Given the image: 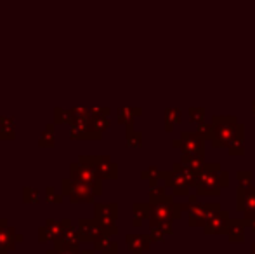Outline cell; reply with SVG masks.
I'll return each mask as SVG.
<instances>
[{"instance_id": "6da1fadb", "label": "cell", "mask_w": 255, "mask_h": 254, "mask_svg": "<svg viewBox=\"0 0 255 254\" xmlns=\"http://www.w3.org/2000/svg\"><path fill=\"white\" fill-rule=\"evenodd\" d=\"M70 180L89 185V187L94 188L96 193L101 192V188H99V173L96 169L92 157H80L77 164H71Z\"/></svg>"}, {"instance_id": "7a4b0ae2", "label": "cell", "mask_w": 255, "mask_h": 254, "mask_svg": "<svg viewBox=\"0 0 255 254\" xmlns=\"http://www.w3.org/2000/svg\"><path fill=\"white\" fill-rule=\"evenodd\" d=\"M61 187H63V195L68 197L70 202H92L94 195H98L92 187L85 183H78L70 178L61 181Z\"/></svg>"}, {"instance_id": "3957f363", "label": "cell", "mask_w": 255, "mask_h": 254, "mask_svg": "<svg viewBox=\"0 0 255 254\" xmlns=\"http://www.w3.org/2000/svg\"><path fill=\"white\" fill-rule=\"evenodd\" d=\"M23 241V235H19L5 218H0V254H9L16 249V246Z\"/></svg>"}, {"instance_id": "277c9868", "label": "cell", "mask_w": 255, "mask_h": 254, "mask_svg": "<svg viewBox=\"0 0 255 254\" xmlns=\"http://www.w3.org/2000/svg\"><path fill=\"white\" fill-rule=\"evenodd\" d=\"M64 235V225L63 221H56V220H47L44 227L38 230V239L40 242H47L52 241L54 244L59 242Z\"/></svg>"}, {"instance_id": "5b68a950", "label": "cell", "mask_w": 255, "mask_h": 254, "mask_svg": "<svg viewBox=\"0 0 255 254\" xmlns=\"http://www.w3.org/2000/svg\"><path fill=\"white\" fill-rule=\"evenodd\" d=\"M78 234L84 242H98L103 235V228L94 220H80L78 221Z\"/></svg>"}, {"instance_id": "8992f818", "label": "cell", "mask_w": 255, "mask_h": 254, "mask_svg": "<svg viewBox=\"0 0 255 254\" xmlns=\"http://www.w3.org/2000/svg\"><path fill=\"white\" fill-rule=\"evenodd\" d=\"M70 127H71V138L73 139H92L99 136L96 132L94 126H92V120H75Z\"/></svg>"}, {"instance_id": "52a82bcc", "label": "cell", "mask_w": 255, "mask_h": 254, "mask_svg": "<svg viewBox=\"0 0 255 254\" xmlns=\"http://www.w3.org/2000/svg\"><path fill=\"white\" fill-rule=\"evenodd\" d=\"M14 138H16L14 117H2L0 119V139H14Z\"/></svg>"}, {"instance_id": "ba28073f", "label": "cell", "mask_w": 255, "mask_h": 254, "mask_svg": "<svg viewBox=\"0 0 255 254\" xmlns=\"http://www.w3.org/2000/svg\"><path fill=\"white\" fill-rule=\"evenodd\" d=\"M38 145L42 148H54V145H56V139H54V124H47V127L42 131Z\"/></svg>"}, {"instance_id": "9c48e42d", "label": "cell", "mask_w": 255, "mask_h": 254, "mask_svg": "<svg viewBox=\"0 0 255 254\" xmlns=\"http://www.w3.org/2000/svg\"><path fill=\"white\" fill-rule=\"evenodd\" d=\"M54 122L56 124H73V115H71V110H63L56 108L54 112Z\"/></svg>"}, {"instance_id": "30bf717a", "label": "cell", "mask_w": 255, "mask_h": 254, "mask_svg": "<svg viewBox=\"0 0 255 254\" xmlns=\"http://www.w3.org/2000/svg\"><path fill=\"white\" fill-rule=\"evenodd\" d=\"M23 200L26 204H38L40 202V192H38L37 188L24 187L23 188Z\"/></svg>"}, {"instance_id": "8fae6325", "label": "cell", "mask_w": 255, "mask_h": 254, "mask_svg": "<svg viewBox=\"0 0 255 254\" xmlns=\"http://www.w3.org/2000/svg\"><path fill=\"white\" fill-rule=\"evenodd\" d=\"M63 197L64 195H57L56 190H54V187H47L45 188V200H47L49 204H61L63 202Z\"/></svg>"}, {"instance_id": "7c38bea8", "label": "cell", "mask_w": 255, "mask_h": 254, "mask_svg": "<svg viewBox=\"0 0 255 254\" xmlns=\"http://www.w3.org/2000/svg\"><path fill=\"white\" fill-rule=\"evenodd\" d=\"M45 254H78V251H71V249H63V248H54Z\"/></svg>"}, {"instance_id": "4fadbf2b", "label": "cell", "mask_w": 255, "mask_h": 254, "mask_svg": "<svg viewBox=\"0 0 255 254\" xmlns=\"http://www.w3.org/2000/svg\"><path fill=\"white\" fill-rule=\"evenodd\" d=\"M78 254H94L92 251H78Z\"/></svg>"}, {"instance_id": "5bb4252c", "label": "cell", "mask_w": 255, "mask_h": 254, "mask_svg": "<svg viewBox=\"0 0 255 254\" xmlns=\"http://www.w3.org/2000/svg\"><path fill=\"white\" fill-rule=\"evenodd\" d=\"M0 119H2V117H0Z\"/></svg>"}]
</instances>
